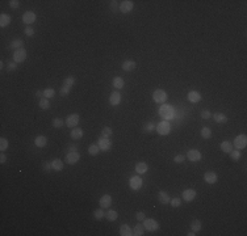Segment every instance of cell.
<instances>
[{"label":"cell","mask_w":247,"mask_h":236,"mask_svg":"<svg viewBox=\"0 0 247 236\" xmlns=\"http://www.w3.org/2000/svg\"><path fill=\"white\" fill-rule=\"evenodd\" d=\"M159 116L162 118H172L175 116V109L171 105H162L159 108Z\"/></svg>","instance_id":"obj_1"},{"label":"cell","mask_w":247,"mask_h":236,"mask_svg":"<svg viewBox=\"0 0 247 236\" xmlns=\"http://www.w3.org/2000/svg\"><path fill=\"white\" fill-rule=\"evenodd\" d=\"M152 98H154V101L158 102V104H164V102L167 101L168 95H167L166 91L157 89V91H154V93H152Z\"/></svg>","instance_id":"obj_2"},{"label":"cell","mask_w":247,"mask_h":236,"mask_svg":"<svg viewBox=\"0 0 247 236\" xmlns=\"http://www.w3.org/2000/svg\"><path fill=\"white\" fill-rule=\"evenodd\" d=\"M157 131L159 135H167V134H170V131H171V125H170L168 121L164 119L157 125Z\"/></svg>","instance_id":"obj_3"},{"label":"cell","mask_w":247,"mask_h":236,"mask_svg":"<svg viewBox=\"0 0 247 236\" xmlns=\"http://www.w3.org/2000/svg\"><path fill=\"white\" fill-rule=\"evenodd\" d=\"M233 144L235 146L237 150H243V148H246V146H247V136L245 134L237 135V136H235V139H234V143Z\"/></svg>","instance_id":"obj_4"},{"label":"cell","mask_w":247,"mask_h":236,"mask_svg":"<svg viewBox=\"0 0 247 236\" xmlns=\"http://www.w3.org/2000/svg\"><path fill=\"white\" fill-rule=\"evenodd\" d=\"M142 185H143V181L139 176H131L129 178V186L133 190H139L142 188Z\"/></svg>","instance_id":"obj_5"},{"label":"cell","mask_w":247,"mask_h":236,"mask_svg":"<svg viewBox=\"0 0 247 236\" xmlns=\"http://www.w3.org/2000/svg\"><path fill=\"white\" fill-rule=\"evenodd\" d=\"M143 227H145V230H147V231H157V230L159 228V223L155 221V219H145L143 222Z\"/></svg>","instance_id":"obj_6"},{"label":"cell","mask_w":247,"mask_h":236,"mask_svg":"<svg viewBox=\"0 0 247 236\" xmlns=\"http://www.w3.org/2000/svg\"><path fill=\"white\" fill-rule=\"evenodd\" d=\"M25 59H26V50L24 47L19 49V50H15V53H13V62L21 63V62H24Z\"/></svg>","instance_id":"obj_7"},{"label":"cell","mask_w":247,"mask_h":236,"mask_svg":"<svg viewBox=\"0 0 247 236\" xmlns=\"http://www.w3.org/2000/svg\"><path fill=\"white\" fill-rule=\"evenodd\" d=\"M118 8H120V11H121L122 13H129V12H131V11H133L134 3L130 2V0H124V2L120 3Z\"/></svg>","instance_id":"obj_8"},{"label":"cell","mask_w":247,"mask_h":236,"mask_svg":"<svg viewBox=\"0 0 247 236\" xmlns=\"http://www.w3.org/2000/svg\"><path fill=\"white\" fill-rule=\"evenodd\" d=\"M79 121H80L79 114L74 113V114H70V116H67V118H66V125H67L68 127H76L78 123H79Z\"/></svg>","instance_id":"obj_9"},{"label":"cell","mask_w":247,"mask_h":236,"mask_svg":"<svg viewBox=\"0 0 247 236\" xmlns=\"http://www.w3.org/2000/svg\"><path fill=\"white\" fill-rule=\"evenodd\" d=\"M97 144H99V147H100V150L104 151V152L109 151V150H111V147H112L111 140H109L108 138H105V136H100V138H99V143Z\"/></svg>","instance_id":"obj_10"},{"label":"cell","mask_w":247,"mask_h":236,"mask_svg":"<svg viewBox=\"0 0 247 236\" xmlns=\"http://www.w3.org/2000/svg\"><path fill=\"white\" fill-rule=\"evenodd\" d=\"M80 159V153L76 152V151H73V152H68L67 155H66V163L70 164V165H73V164H76L78 160Z\"/></svg>","instance_id":"obj_11"},{"label":"cell","mask_w":247,"mask_h":236,"mask_svg":"<svg viewBox=\"0 0 247 236\" xmlns=\"http://www.w3.org/2000/svg\"><path fill=\"white\" fill-rule=\"evenodd\" d=\"M120 102H121V95H120V92H117V91L112 92L111 95H109V104L113 106H117V105H120Z\"/></svg>","instance_id":"obj_12"},{"label":"cell","mask_w":247,"mask_h":236,"mask_svg":"<svg viewBox=\"0 0 247 236\" xmlns=\"http://www.w3.org/2000/svg\"><path fill=\"white\" fill-rule=\"evenodd\" d=\"M187 157H188L191 161H200L202 155L199 150H189L188 152H187Z\"/></svg>","instance_id":"obj_13"},{"label":"cell","mask_w":247,"mask_h":236,"mask_svg":"<svg viewBox=\"0 0 247 236\" xmlns=\"http://www.w3.org/2000/svg\"><path fill=\"white\" fill-rule=\"evenodd\" d=\"M23 21L29 26L30 24H33V23L36 21V13L32 12V11H28V12H25V13L23 15Z\"/></svg>","instance_id":"obj_14"},{"label":"cell","mask_w":247,"mask_h":236,"mask_svg":"<svg viewBox=\"0 0 247 236\" xmlns=\"http://www.w3.org/2000/svg\"><path fill=\"white\" fill-rule=\"evenodd\" d=\"M196 195H197L196 194V190H193V189H185L183 191V200L187 201V202L193 201L196 198Z\"/></svg>","instance_id":"obj_15"},{"label":"cell","mask_w":247,"mask_h":236,"mask_svg":"<svg viewBox=\"0 0 247 236\" xmlns=\"http://www.w3.org/2000/svg\"><path fill=\"white\" fill-rule=\"evenodd\" d=\"M99 204H100V206L103 208L111 207V205H112V197L109 195V194H104L101 198H100V201H99Z\"/></svg>","instance_id":"obj_16"},{"label":"cell","mask_w":247,"mask_h":236,"mask_svg":"<svg viewBox=\"0 0 247 236\" xmlns=\"http://www.w3.org/2000/svg\"><path fill=\"white\" fill-rule=\"evenodd\" d=\"M188 101L189 102H193V104H196V102H199L200 100H201V95L197 91H191L189 93H188Z\"/></svg>","instance_id":"obj_17"},{"label":"cell","mask_w":247,"mask_h":236,"mask_svg":"<svg viewBox=\"0 0 247 236\" xmlns=\"http://www.w3.org/2000/svg\"><path fill=\"white\" fill-rule=\"evenodd\" d=\"M217 178H218V176H217L216 172H206L204 174V180H205V182H208V184H214L217 181Z\"/></svg>","instance_id":"obj_18"},{"label":"cell","mask_w":247,"mask_h":236,"mask_svg":"<svg viewBox=\"0 0 247 236\" xmlns=\"http://www.w3.org/2000/svg\"><path fill=\"white\" fill-rule=\"evenodd\" d=\"M137 67V64L134 60H125V62L122 63V68L124 71H128V72H130V71H134Z\"/></svg>","instance_id":"obj_19"},{"label":"cell","mask_w":247,"mask_h":236,"mask_svg":"<svg viewBox=\"0 0 247 236\" xmlns=\"http://www.w3.org/2000/svg\"><path fill=\"white\" fill-rule=\"evenodd\" d=\"M158 200H159V202H161L162 205H167V204H170V195L166 193L164 190H161L159 191V197H158Z\"/></svg>","instance_id":"obj_20"},{"label":"cell","mask_w":247,"mask_h":236,"mask_svg":"<svg viewBox=\"0 0 247 236\" xmlns=\"http://www.w3.org/2000/svg\"><path fill=\"white\" fill-rule=\"evenodd\" d=\"M120 235L121 236H133V230H131L128 224H122L120 227Z\"/></svg>","instance_id":"obj_21"},{"label":"cell","mask_w":247,"mask_h":236,"mask_svg":"<svg viewBox=\"0 0 247 236\" xmlns=\"http://www.w3.org/2000/svg\"><path fill=\"white\" fill-rule=\"evenodd\" d=\"M34 144H36L37 147H40V148L45 147V146L47 144V139H46V136H43V135H38L37 138L34 139Z\"/></svg>","instance_id":"obj_22"},{"label":"cell","mask_w":247,"mask_h":236,"mask_svg":"<svg viewBox=\"0 0 247 236\" xmlns=\"http://www.w3.org/2000/svg\"><path fill=\"white\" fill-rule=\"evenodd\" d=\"M23 45H24V41L20 40V38H16V40H13L9 43V47L15 49V50H19V49H23Z\"/></svg>","instance_id":"obj_23"},{"label":"cell","mask_w":247,"mask_h":236,"mask_svg":"<svg viewBox=\"0 0 247 236\" xmlns=\"http://www.w3.org/2000/svg\"><path fill=\"white\" fill-rule=\"evenodd\" d=\"M9 23H11V17H9L7 13H2V15H0V26H2V28L8 26Z\"/></svg>","instance_id":"obj_24"},{"label":"cell","mask_w":247,"mask_h":236,"mask_svg":"<svg viewBox=\"0 0 247 236\" xmlns=\"http://www.w3.org/2000/svg\"><path fill=\"white\" fill-rule=\"evenodd\" d=\"M147 169H149V167H147V164H146V163H137V165H135V171H137V173H138V174H143V173H146V172H147Z\"/></svg>","instance_id":"obj_25"},{"label":"cell","mask_w":247,"mask_h":236,"mask_svg":"<svg viewBox=\"0 0 247 236\" xmlns=\"http://www.w3.org/2000/svg\"><path fill=\"white\" fill-rule=\"evenodd\" d=\"M83 134H84V131L79 127H75L71 130V138L73 139H80L82 136H83Z\"/></svg>","instance_id":"obj_26"},{"label":"cell","mask_w":247,"mask_h":236,"mask_svg":"<svg viewBox=\"0 0 247 236\" xmlns=\"http://www.w3.org/2000/svg\"><path fill=\"white\" fill-rule=\"evenodd\" d=\"M112 84H113V87L116 89H121V88H124V85H125V81H124V79L122 78H114L113 79V81H112Z\"/></svg>","instance_id":"obj_27"},{"label":"cell","mask_w":247,"mask_h":236,"mask_svg":"<svg viewBox=\"0 0 247 236\" xmlns=\"http://www.w3.org/2000/svg\"><path fill=\"white\" fill-rule=\"evenodd\" d=\"M51 167L54 171H62L63 169V161L61 160V159H54V160L51 161Z\"/></svg>","instance_id":"obj_28"},{"label":"cell","mask_w":247,"mask_h":236,"mask_svg":"<svg viewBox=\"0 0 247 236\" xmlns=\"http://www.w3.org/2000/svg\"><path fill=\"white\" fill-rule=\"evenodd\" d=\"M213 118H214L217 123H226L227 122V117L225 116L223 113H216L214 116H213Z\"/></svg>","instance_id":"obj_29"},{"label":"cell","mask_w":247,"mask_h":236,"mask_svg":"<svg viewBox=\"0 0 247 236\" xmlns=\"http://www.w3.org/2000/svg\"><path fill=\"white\" fill-rule=\"evenodd\" d=\"M145 234V227H143V224L142 223H138L137 226L134 227V230H133V235L134 236H141V235H143Z\"/></svg>","instance_id":"obj_30"},{"label":"cell","mask_w":247,"mask_h":236,"mask_svg":"<svg viewBox=\"0 0 247 236\" xmlns=\"http://www.w3.org/2000/svg\"><path fill=\"white\" fill-rule=\"evenodd\" d=\"M105 218L108 219L109 222H114L118 218V214H117V211H114V210H109V211L105 212Z\"/></svg>","instance_id":"obj_31"},{"label":"cell","mask_w":247,"mask_h":236,"mask_svg":"<svg viewBox=\"0 0 247 236\" xmlns=\"http://www.w3.org/2000/svg\"><path fill=\"white\" fill-rule=\"evenodd\" d=\"M221 150H222L225 153H229L230 151L233 150V143H230L229 140L222 142V143H221Z\"/></svg>","instance_id":"obj_32"},{"label":"cell","mask_w":247,"mask_h":236,"mask_svg":"<svg viewBox=\"0 0 247 236\" xmlns=\"http://www.w3.org/2000/svg\"><path fill=\"white\" fill-rule=\"evenodd\" d=\"M191 228H192V231L199 232L201 230V222L199 221V219H193V221L191 222Z\"/></svg>","instance_id":"obj_33"},{"label":"cell","mask_w":247,"mask_h":236,"mask_svg":"<svg viewBox=\"0 0 247 236\" xmlns=\"http://www.w3.org/2000/svg\"><path fill=\"white\" fill-rule=\"evenodd\" d=\"M101 150H100V147H99V144H91L90 147H88V153L90 155H92V156H95V155H97L99 152H100Z\"/></svg>","instance_id":"obj_34"},{"label":"cell","mask_w":247,"mask_h":236,"mask_svg":"<svg viewBox=\"0 0 247 236\" xmlns=\"http://www.w3.org/2000/svg\"><path fill=\"white\" fill-rule=\"evenodd\" d=\"M93 217H95L96 221H101L103 218H105V212L103 211V207L101 208H97V210L93 211Z\"/></svg>","instance_id":"obj_35"},{"label":"cell","mask_w":247,"mask_h":236,"mask_svg":"<svg viewBox=\"0 0 247 236\" xmlns=\"http://www.w3.org/2000/svg\"><path fill=\"white\" fill-rule=\"evenodd\" d=\"M40 108L43 109V110H46V109L50 108V101H49V98H46V97L40 98Z\"/></svg>","instance_id":"obj_36"},{"label":"cell","mask_w":247,"mask_h":236,"mask_svg":"<svg viewBox=\"0 0 247 236\" xmlns=\"http://www.w3.org/2000/svg\"><path fill=\"white\" fill-rule=\"evenodd\" d=\"M201 136L204 139H209L212 136V130L209 127H206V126H205V127H202L201 129Z\"/></svg>","instance_id":"obj_37"},{"label":"cell","mask_w":247,"mask_h":236,"mask_svg":"<svg viewBox=\"0 0 247 236\" xmlns=\"http://www.w3.org/2000/svg\"><path fill=\"white\" fill-rule=\"evenodd\" d=\"M229 153H230V157H232V160H234V161H238L239 159H240V151H239V150H232Z\"/></svg>","instance_id":"obj_38"},{"label":"cell","mask_w":247,"mask_h":236,"mask_svg":"<svg viewBox=\"0 0 247 236\" xmlns=\"http://www.w3.org/2000/svg\"><path fill=\"white\" fill-rule=\"evenodd\" d=\"M54 96H55V91H54L53 88H46L45 91H43V97H46V98H53Z\"/></svg>","instance_id":"obj_39"},{"label":"cell","mask_w":247,"mask_h":236,"mask_svg":"<svg viewBox=\"0 0 247 236\" xmlns=\"http://www.w3.org/2000/svg\"><path fill=\"white\" fill-rule=\"evenodd\" d=\"M71 92V87L70 85H66V84H63L62 87H61V91H59V93H61V96H67L68 93Z\"/></svg>","instance_id":"obj_40"},{"label":"cell","mask_w":247,"mask_h":236,"mask_svg":"<svg viewBox=\"0 0 247 236\" xmlns=\"http://www.w3.org/2000/svg\"><path fill=\"white\" fill-rule=\"evenodd\" d=\"M51 125H53V127H55V129H61L63 126V121L61 118H54Z\"/></svg>","instance_id":"obj_41"},{"label":"cell","mask_w":247,"mask_h":236,"mask_svg":"<svg viewBox=\"0 0 247 236\" xmlns=\"http://www.w3.org/2000/svg\"><path fill=\"white\" fill-rule=\"evenodd\" d=\"M112 135V129L105 126V127H103L101 130V136H105V138H109V136Z\"/></svg>","instance_id":"obj_42"},{"label":"cell","mask_w":247,"mask_h":236,"mask_svg":"<svg viewBox=\"0 0 247 236\" xmlns=\"http://www.w3.org/2000/svg\"><path fill=\"white\" fill-rule=\"evenodd\" d=\"M143 129H145V131H147V133H151V131L155 129V123L154 122H146Z\"/></svg>","instance_id":"obj_43"},{"label":"cell","mask_w":247,"mask_h":236,"mask_svg":"<svg viewBox=\"0 0 247 236\" xmlns=\"http://www.w3.org/2000/svg\"><path fill=\"white\" fill-rule=\"evenodd\" d=\"M63 84L73 87V85L75 84V76H68V78H66V79L63 80Z\"/></svg>","instance_id":"obj_44"},{"label":"cell","mask_w":247,"mask_h":236,"mask_svg":"<svg viewBox=\"0 0 247 236\" xmlns=\"http://www.w3.org/2000/svg\"><path fill=\"white\" fill-rule=\"evenodd\" d=\"M7 148H8V140L5 138H2V139H0V150L5 151Z\"/></svg>","instance_id":"obj_45"},{"label":"cell","mask_w":247,"mask_h":236,"mask_svg":"<svg viewBox=\"0 0 247 236\" xmlns=\"http://www.w3.org/2000/svg\"><path fill=\"white\" fill-rule=\"evenodd\" d=\"M135 219L138 222H143L145 219H146V215H145V212H142V211H138L135 214Z\"/></svg>","instance_id":"obj_46"},{"label":"cell","mask_w":247,"mask_h":236,"mask_svg":"<svg viewBox=\"0 0 247 236\" xmlns=\"http://www.w3.org/2000/svg\"><path fill=\"white\" fill-rule=\"evenodd\" d=\"M170 204H171L172 207H179L180 205H182V200H180V198H174V200L170 201Z\"/></svg>","instance_id":"obj_47"},{"label":"cell","mask_w":247,"mask_h":236,"mask_svg":"<svg viewBox=\"0 0 247 236\" xmlns=\"http://www.w3.org/2000/svg\"><path fill=\"white\" fill-rule=\"evenodd\" d=\"M25 34L28 37H33V36H34V29H33L32 26H26V28H25Z\"/></svg>","instance_id":"obj_48"},{"label":"cell","mask_w":247,"mask_h":236,"mask_svg":"<svg viewBox=\"0 0 247 236\" xmlns=\"http://www.w3.org/2000/svg\"><path fill=\"white\" fill-rule=\"evenodd\" d=\"M212 117V113L209 110H202L201 112V118L202 119H209Z\"/></svg>","instance_id":"obj_49"},{"label":"cell","mask_w":247,"mask_h":236,"mask_svg":"<svg viewBox=\"0 0 247 236\" xmlns=\"http://www.w3.org/2000/svg\"><path fill=\"white\" fill-rule=\"evenodd\" d=\"M7 70H8V71H16V70H17V63H16V62H11V63H8Z\"/></svg>","instance_id":"obj_50"},{"label":"cell","mask_w":247,"mask_h":236,"mask_svg":"<svg viewBox=\"0 0 247 236\" xmlns=\"http://www.w3.org/2000/svg\"><path fill=\"white\" fill-rule=\"evenodd\" d=\"M9 7L13 8V9L19 8L20 7V2H19V0H11V2H9Z\"/></svg>","instance_id":"obj_51"},{"label":"cell","mask_w":247,"mask_h":236,"mask_svg":"<svg viewBox=\"0 0 247 236\" xmlns=\"http://www.w3.org/2000/svg\"><path fill=\"white\" fill-rule=\"evenodd\" d=\"M174 160H175V163L180 164V163H183V161L185 160V156H184V155H182V153H180V155H176V156H175V159H174Z\"/></svg>","instance_id":"obj_52"},{"label":"cell","mask_w":247,"mask_h":236,"mask_svg":"<svg viewBox=\"0 0 247 236\" xmlns=\"http://www.w3.org/2000/svg\"><path fill=\"white\" fill-rule=\"evenodd\" d=\"M50 169H53L50 163H45V164H43V171H45V172H49Z\"/></svg>","instance_id":"obj_53"},{"label":"cell","mask_w":247,"mask_h":236,"mask_svg":"<svg viewBox=\"0 0 247 236\" xmlns=\"http://www.w3.org/2000/svg\"><path fill=\"white\" fill-rule=\"evenodd\" d=\"M117 3H118V2H116V0H113V2H111V9L116 11V9H117V7H118Z\"/></svg>","instance_id":"obj_54"},{"label":"cell","mask_w":247,"mask_h":236,"mask_svg":"<svg viewBox=\"0 0 247 236\" xmlns=\"http://www.w3.org/2000/svg\"><path fill=\"white\" fill-rule=\"evenodd\" d=\"M5 161H7V156H5L4 153H2V155H0V163H2V164H4Z\"/></svg>","instance_id":"obj_55"},{"label":"cell","mask_w":247,"mask_h":236,"mask_svg":"<svg viewBox=\"0 0 247 236\" xmlns=\"http://www.w3.org/2000/svg\"><path fill=\"white\" fill-rule=\"evenodd\" d=\"M36 96H37V97L43 98V92H42V91H37V92H36Z\"/></svg>","instance_id":"obj_56"},{"label":"cell","mask_w":247,"mask_h":236,"mask_svg":"<svg viewBox=\"0 0 247 236\" xmlns=\"http://www.w3.org/2000/svg\"><path fill=\"white\" fill-rule=\"evenodd\" d=\"M75 150H76V146H75V144H73V146L68 147V152H73V151H75Z\"/></svg>","instance_id":"obj_57"},{"label":"cell","mask_w":247,"mask_h":236,"mask_svg":"<svg viewBox=\"0 0 247 236\" xmlns=\"http://www.w3.org/2000/svg\"><path fill=\"white\" fill-rule=\"evenodd\" d=\"M187 235H188V236H195L196 234H195V231H191V232H188V234H187Z\"/></svg>","instance_id":"obj_58"}]
</instances>
